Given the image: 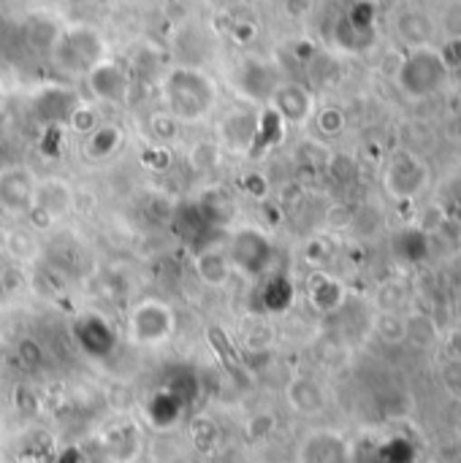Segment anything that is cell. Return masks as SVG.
Returning a JSON list of instances; mask_svg holds the SVG:
<instances>
[{"instance_id": "1", "label": "cell", "mask_w": 461, "mask_h": 463, "mask_svg": "<svg viewBox=\"0 0 461 463\" xmlns=\"http://www.w3.org/2000/svg\"><path fill=\"white\" fill-rule=\"evenodd\" d=\"M166 111L177 122H201L217 106V81L196 68V65H177L163 76L160 84Z\"/></svg>"}, {"instance_id": "2", "label": "cell", "mask_w": 461, "mask_h": 463, "mask_svg": "<svg viewBox=\"0 0 461 463\" xmlns=\"http://www.w3.org/2000/svg\"><path fill=\"white\" fill-rule=\"evenodd\" d=\"M52 60L68 76H87L106 57L103 35L90 24H68L52 41Z\"/></svg>"}, {"instance_id": "3", "label": "cell", "mask_w": 461, "mask_h": 463, "mask_svg": "<svg viewBox=\"0 0 461 463\" xmlns=\"http://www.w3.org/2000/svg\"><path fill=\"white\" fill-rule=\"evenodd\" d=\"M90 92L103 103H125L130 95V76L122 65L103 60L87 73Z\"/></svg>"}, {"instance_id": "4", "label": "cell", "mask_w": 461, "mask_h": 463, "mask_svg": "<svg viewBox=\"0 0 461 463\" xmlns=\"http://www.w3.org/2000/svg\"><path fill=\"white\" fill-rule=\"evenodd\" d=\"M35 184L33 174L19 165L0 171V206L11 214H30Z\"/></svg>"}, {"instance_id": "5", "label": "cell", "mask_w": 461, "mask_h": 463, "mask_svg": "<svg viewBox=\"0 0 461 463\" xmlns=\"http://www.w3.org/2000/svg\"><path fill=\"white\" fill-rule=\"evenodd\" d=\"M277 84H280V76H277V71L266 60L247 57L239 65L236 87H239V95H245L247 100H269L272 92L277 90Z\"/></svg>"}, {"instance_id": "6", "label": "cell", "mask_w": 461, "mask_h": 463, "mask_svg": "<svg viewBox=\"0 0 461 463\" xmlns=\"http://www.w3.org/2000/svg\"><path fill=\"white\" fill-rule=\"evenodd\" d=\"M171 334V312L160 304H144L130 315V339L136 345H160Z\"/></svg>"}, {"instance_id": "7", "label": "cell", "mask_w": 461, "mask_h": 463, "mask_svg": "<svg viewBox=\"0 0 461 463\" xmlns=\"http://www.w3.org/2000/svg\"><path fill=\"white\" fill-rule=\"evenodd\" d=\"M73 209V187L65 179H46L35 184L30 214H41L46 222L65 217Z\"/></svg>"}, {"instance_id": "8", "label": "cell", "mask_w": 461, "mask_h": 463, "mask_svg": "<svg viewBox=\"0 0 461 463\" xmlns=\"http://www.w3.org/2000/svg\"><path fill=\"white\" fill-rule=\"evenodd\" d=\"M272 103V111L283 119V122H304L312 111V95L310 90H304L302 84H293V81H280L277 90L272 92L269 98Z\"/></svg>"}, {"instance_id": "9", "label": "cell", "mask_w": 461, "mask_h": 463, "mask_svg": "<svg viewBox=\"0 0 461 463\" xmlns=\"http://www.w3.org/2000/svg\"><path fill=\"white\" fill-rule=\"evenodd\" d=\"M228 255H231L228 260H231V263H236L239 269H245V271H255V269L266 260V255H269V244H266V239H264L258 231L245 228V231H236V236H234V241H231Z\"/></svg>"}, {"instance_id": "10", "label": "cell", "mask_w": 461, "mask_h": 463, "mask_svg": "<svg viewBox=\"0 0 461 463\" xmlns=\"http://www.w3.org/2000/svg\"><path fill=\"white\" fill-rule=\"evenodd\" d=\"M120 146H122V130L114 122H101L95 130L87 133V141H84L82 152H84L87 160L101 163V160H109Z\"/></svg>"}, {"instance_id": "11", "label": "cell", "mask_w": 461, "mask_h": 463, "mask_svg": "<svg viewBox=\"0 0 461 463\" xmlns=\"http://www.w3.org/2000/svg\"><path fill=\"white\" fill-rule=\"evenodd\" d=\"M223 141L236 149H247L258 136V114L253 111H231L223 119Z\"/></svg>"}, {"instance_id": "12", "label": "cell", "mask_w": 461, "mask_h": 463, "mask_svg": "<svg viewBox=\"0 0 461 463\" xmlns=\"http://www.w3.org/2000/svg\"><path fill=\"white\" fill-rule=\"evenodd\" d=\"M348 453L340 437L334 434H312L302 445V463H345Z\"/></svg>"}, {"instance_id": "13", "label": "cell", "mask_w": 461, "mask_h": 463, "mask_svg": "<svg viewBox=\"0 0 461 463\" xmlns=\"http://www.w3.org/2000/svg\"><path fill=\"white\" fill-rule=\"evenodd\" d=\"M196 274L204 285L209 288H223L231 279V260L226 252L217 250H206L201 255H196Z\"/></svg>"}, {"instance_id": "14", "label": "cell", "mask_w": 461, "mask_h": 463, "mask_svg": "<svg viewBox=\"0 0 461 463\" xmlns=\"http://www.w3.org/2000/svg\"><path fill=\"white\" fill-rule=\"evenodd\" d=\"M285 396H288V404H291L296 412H302V415H315V412L323 410V391H321L312 380H307V377L293 380V383L288 385Z\"/></svg>"}, {"instance_id": "15", "label": "cell", "mask_w": 461, "mask_h": 463, "mask_svg": "<svg viewBox=\"0 0 461 463\" xmlns=\"http://www.w3.org/2000/svg\"><path fill=\"white\" fill-rule=\"evenodd\" d=\"M217 163H220V144L201 141V144L193 146V152H190V165H193L196 171H212V168H217Z\"/></svg>"}, {"instance_id": "16", "label": "cell", "mask_w": 461, "mask_h": 463, "mask_svg": "<svg viewBox=\"0 0 461 463\" xmlns=\"http://www.w3.org/2000/svg\"><path fill=\"white\" fill-rule=\"evenodd\" d=\"M68 125L76 130V133H90V130H95L98 125H101V119H98V111L92 109V106H87V103H76L73 109H71V114H68Z\"/></svg>"}, {"instance_id": "17", "label": "cell", "mask_w": 461, "mask_h": 463, "mask_svg": "<svg viewBox=\"0 0 461 463\" xmlns=\"http://www.w3.org/2000/svg\"><path fill=\"white\" fill-rule=\"evenodd\" d=\"M149 130H152L155 138L171 141V138L177 136V130H179V122H177L168 111H160V114H152V117H149Z\"/></svg>"}, {"instance_id": "18", "label": "cell", "mask_w": 461, "mask_h": 463, "mask_svg": "<svg viewBox=\"0 0 461 463\" xmlns=\"http://www.w3.org/2000/svg\"><path fill=\"white\" fill-rule=\"evenodd\" d=\"M272 429H274V418H272V415H258V418L247 426V434H250V439H261V437H269Z\"/></svg>"}, {"instance_id": "19", "label": "cell", "mask_w": 461, "mask_h": 463, "mask_svg": "<svg viewBox=\"0 0 461 463\" xmlns=\"http://www.w3.org/2000/svg\"><path fill=\"white\" fill-rule=\"evenodd\" d=\"M283 11L291 19H304L312 11V0H283Z\"/></svg>"}, {"instance_id": "20", "label": "cell", "mask_w": 461, "mask_h": 463, "mask_svg": "<svg viewBox=\"0 0 461 463\" xmlns=\"http://www.w3.org/2000/svg\"><path fill=\"white\" fill-rule=\"evenodd\" d=\"M231 35H234L236 43H250L253 35H255V24H250V22H236V24L231 27Z\"/></svg>"}, {"instance_id": "21", "label": "cell", "mask_w": 461, "mask_h": 463, "mask_svg": "<svg viewBox=\"0 0 461 463\" xmlns=\"http://www.w3.org/2000/svg\"><path fill=\"white\" fill-rule=\"evenodd\" d=\"M5 244H8V236H5V228L0 222V250H5Z\"/></svg>"}]
</instances>
